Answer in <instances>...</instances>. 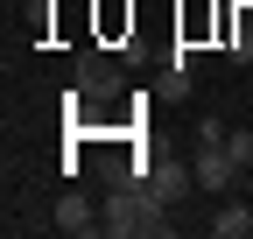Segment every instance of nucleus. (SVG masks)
<instances>
[{"instance_id": "nucleus-1", "label": "nucleus", "mask_w": 253, "mask_h": 239, "mask_svg": "<svg viewBox=\"0 0 253 239\" xmlns=\"http://www.w3.org/2000/svg\"><path fill=\"white\" fill-rule=\"evenodd\" d=\"M99 232L106 239H169V204L148 190V176L113 183L106 204H99Z\"/></svg>"}, {"instance_id": "nucleus-2", "label": "nucleus", "mask_w": 253, "mask_h": 239, "mask_svg": "<svg viewBox=\"0 0 253 239\" xmlns=\"http://www.w3.org/2000/svg\"><path fill=\"white\" fill-rule=\"evenodd\" d=\"M120 84L126 78H120V64H113L106 49H84L78 64H71V92L78 99H120Z\"/></svg>"}, {"instance_id": "nucleus-3", "label": "nucleus", "mask_w": 253, "mask_h": 239, "mask_svg": "<svg viewBox=\"0 0 253 239\" xmlns=\"http://www.w3.org/2000/svg\"><path fill=\"white\" fill-rule=\"evenodd\" d=\"M190 169H197V190H211V197H232V183L246 176L225 148H190Z\"/></svg>"}, {"instance_id": "nucleus-4", "label": "nucleus", "mask_w": 253, "mask_h": 239, "mask_svg": "<svg viewBox=\"0 0 253 239\" xmlns=\"http://www.w3.org/2000/svg\"><path fill=\"white\" fill-rule=\"evenodd\" d=\"M148 190L162 197V204H176L183 190H197V169H190V162H176V155H162V162H148Z\"/></svg>"}, {"instance_id": "nucleus-5", "label": "nucleus", "mask_w": 253, "mask_h": 239, "mask_svg": "<svg viewBox=\"0 0 253 239\" xmlns=\"http://www.w3.org/2000/svg\"><path fill=\"white\" fill-rule=\"evenodd\" d=\"M49 225H56V232H99V211H91L78 190H63V197H56V211H49Z\"/></svg>"}, {"instance_id": "nucleus-6", "label": "nucleus", "mask_w": 253, "mask_h": 239, "mask_svg": "<svg viewBox=\"0 0 253 239\" xmlns=\"http://www.w3.org/2000/svg\"><path fill=\"white\" fill-rule=\"evenodd\" d=\"M246 232H253V197L218 204V211H211V239H246Z\"/></svg>"}, {"instance_id": "nucleus-7", "label": "nucleus", "mask_w": 253, "mask_h": 239, "mask_svg": "<svg viewBox=\"0 0 253 239\" xmlns=\"http://www.w3.org/2000/svg\"><path fill=\"white\" fill-rule=\"evenodd\" d=\"M225 155H232V162H239V169H246V162H253V134H246V127H225Z\"/></svg>"}, {"instance_id": "nucleus-8", "label": "nucleus", "mask_w": 253, "mask_h": 239, "mask_svg": "<svg viewBox=\"0 0 253 239\" xmlns=\"http://www.w3.org/2000/svg\"><path fill=\"white\" fill-rule=\"evenodd\" d=\"M197 148H225V120H218V113L197 120Z\"/></svg>"}, {"instance_id": "nucleus-9", "label": "nucleus", "mask_w": 253, "mask_h": 239, "mask_svg": "<svg viewBox=\"0 0 253 239\" xmlns=\"http://www.w3.org/2000/svg\"><path fill=\"white\" fill-rule=\"evenodd\" d=\"M246 183H253V162H246Z\"/></svg>"}, {"instance_id": "nucleus-10", "label": "nucleus", "mask_w": 253, "mask_h": 239, "mask_svg": "<svg viewBox=\"0 0 253 239\" xmlns=\"http://www.w3.org/2000/svg\"><path fill=\"white\" fill-rule=\"evenodd\" d=\"M246 92H253V78H246Z\"/></svg>"}]
</instances>
